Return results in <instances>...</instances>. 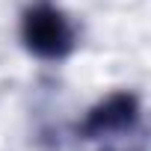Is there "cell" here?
Wrapping results in <instances>:
<instances>
[{"mask_svg": "<svg viewBox=\"0 0 151 151\" xmlns=\"http://www.w3.org/2000/svg\"><path fill=\"white\" fill-rule=\"evenodd\" d=\"M21 39L27 42V47L33 53H39L45 59H59L74 47V27L50 3H36L33 9L24 12Z\"/></svg>", "mask_w": 151, "mask_h": 151, "instance_id": "6da1fadb", "label": "cell"}]
</instances>
